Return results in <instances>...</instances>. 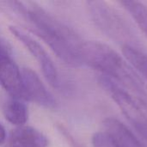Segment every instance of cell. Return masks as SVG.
Masks as SVG:
<instances>
[{"instance_id":"cell-1","label":"cell","mask_w":147,"mask_h":147,"mask_svg":"<svg viewBox=\"0 0 147 147\" xmlns=\"http://www.w3.org/2000/svg\"><path fill=\"white\" fill-rule=\"evenodd\" d=\"M0 6L9 9L28 22L33 31L65 64L81 66L84 41L70 27L56 19L33 2H0Z\"/></svg>"},{"instance_id":"cell-2","label":"cell","mask_w":147,"mask_h":147,"mask_svg":"<svg viewBox=\"0 0 147 147\" xmlns=\"http://www.w3.org/2000/svg\"><path fill=\"white\" fill-rule=\"evenodd\" d=\"M82 63L101 73L125 90L147 100L145 85L127 62L109 45L99 41H84Z\"/></svg>"},{"instance_id":"cell-3","label":"cell","mask_w":147,"mask_h":147,"mask_svg":"<svg viewBox=\"0 0 147 147\" xmlns=\"http://www.w3.org/2000/svg\"><path fill=\"white\" fill-rule=\"evenodd\" d=\"M87 9L96 26L109 38L123 47L141 48L133 26L110 3L105 1H88Z\"/></svg>"},{"instance_id":"cell-4","label":"cell","mask_w":147,"mask_h":147,"mask_svg":"<svg viewBox=\"0 0 147 147\" xmlns=\"http://www.w3.org/2000/svg\"><path fill=\"white\" fill-rule=\"evenodd\" d=\"M99 83L115 101L128 121L147 141V100L117 84L111 79L100 76Z\"/></svg>"},{"instance_id":"cell-5","label":"cell","mask_w":147,"mask_h":147,"mask_svg":"<svg viewBox=\"0 0 147 147\" xmlns=\"http://www.w3.org/2000/svg\"><path fill=\"white\" fill-rule=\"evenodd\" d=\"M9 31L36 59L45 78L50 84V85L54 88L59 87V78L56 66L41 45L29 34L16 27L10 26Z\"/></svg>"},{"instance_id":"cell-6","label":"cell","mask_w":147,"mask_h":147,"mask_svg":"<svg viewBox=\"0 0 147 147\" xmlns=\"http://www.w3.org/2000/svg\"><path fill=\"white\" fill-rule=\"evenodd\" d=\"M0 84L12 98L23 100L22 71L9 48L0 41Z\"/></svg>"},{"instance_id":"cell-7","label":"cell","mask_w":147,"mask_h":147,"mask_svg":"<svg viewBox=\"0 0 147 147\" xmlns=\"http://www.w3.org/2000/svg\"><path fill=\"white\" fill-rule=\"evenodd\" d=\"M23 100L31 101L36 104L47 109H54L57 102L40 77L30 68H23L22 71Z\"/></svg>"},{"instance_id":"cell-8","label":"cell","mask_w":147,"mask_h":147,"mask_svg":"<svg viewBox=\"0 0 147 147\" xmlns=\"http://www.w3.org/2000/svg\"><path fill=\"white\" fill-rule=\"evenodd\" d=\"M104 133L114 147H145L138 138L122 122L115 118H107L104 122Z\"/></svg>"},{"instance_id":"cell-9","label":"cell","mask_w":147,"mask_h":147,"mask_svg":"<svg viewBox=\"0 0 147 147\" xmlns=\"http://www.w3.org/2000/svg\"><path fill=\"white\" fill-rule=\"evenodd\" d=\"M12 147H47V137L39 130L31 127H20L11 134Z\"/></svg>"},{"instance_id":"cell-10","label":"cell","mask_w":147,"mask_h":147,"mask_svg":"<svg viewBox=\"0 0 147 147\" xmlns=\"http://www.w3.org/2000/svg\"><path fill=\"white\" fill-rule=\"evenodd\" d=\"M7 121L16 127H22L28 119V110L26 104L20 99L11 98L7 101L3 109Z\"/></svg>"},{"instance_id":"cell-11","label":"cell","mask_w":147,"mask_h":147,"mask_svg":"<svg viewBox=\"0 0 147 147\" xmlns=\"http://www.w3.org/2000/svg\"><path fill=\"white\" fill-rule=\"evenodd\" d=\"M121 4L130 13L147 37V5L139 1H121Z\"/></svg>"},{"instance_id":"cell-12","label":"cell","mask_w":147,"mask_h":147,"mask_svg":"<svg viewBox=\"0 0 147 147\" xmlns=\"http://www.w3.org/2000/svg\"><path fill=\"white\" fill-rule=\"evenodd\" d=\"M122 52L124 57L129 61L130 65L136 69L147 80V53L141 48L137 47H123Z\"/></svg>"},{"instance_id":"cell-13","label":"cell","mask_w":147,"mask_h":147,"mask_svg":"<svg viewBox=\"0 0 147 147\" xmlns=\"http://www.w3.org/2000/svg\"><path fill=\"white\" fill-rule=\"evenodd\" d=\"M92 144L94 147H114L108 135L104 132H99L92 137Z\"/></svg>"},{"instance_id":"cell-14","label":"cell","mask_w":147,"mask_h":147,"mask_svg":"<svg viewBox=\"0 0 147 147\" xmlns=\"http://www.w3.org/2000/svg\"><path fill=\"white\" fill-rule=\"evenodd\" d=\"M57 128L59 131V133L65 137V139L67 140V142L72 147H81L80 145H78V143L73 139V137L71 136V134L69 133V131L62 125V124H58L57 125Z\"/></svg>"},{"instance_id":"cell-15","label":"cell","mask_w":147,"mask_h":147,"mask_svg":"<svg viewBox=\"0 0 147 147\" xmlns=\"http://www.w3.org/2000/svg\"><path fill=\"white\" fill-rule=\"evenodd\" d=\"M6 139V132L4 127L0 124V145H2Z\"/></svg>"}]
</instances>
